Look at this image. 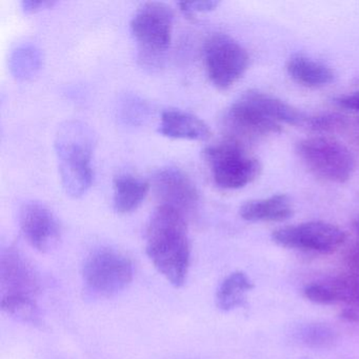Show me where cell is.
Instances as JSON below:
<instances>
[{"label":"cell","instance_id":"1","mask_svg":"<svg viewBox=\"0 0 359 359\" xmlns=\"http://www.w3.org/2000/svg\"><path fill=\"white\" fill-rule=\"evenodd\" d=\"M146 252L155 268L174 287H182L190 268L191 245L186 215L159 205L146 229Z\"/></svg>","mask_w":359,"mask_h":359},{"label":"cell","instance_id":"2","mask_svg":"<svg viewBox=\"0 0 359 359\" xmlns=\"http://www.w3.org/2000/svg\"><path fill=\"white\" fill-rule=\"evenodd\" d=\"M96 134L88 123L67 121L58 128L54 140L56 161L62 188L69 196H83L93 184L92 167Z\"/></svg>","mask_w":359,"mask_h":359},{"label":"cell","instance_id":"3","mask_svg":"<svg viewBox=\"0 0 359 359\" xmlns=\"http://www.w3.org/2000/svg\"><path fill=\"white\" fill-rule=\"evenodd\" d=\"M173 24L171 8L159 1L144 4L134 14L130 29L138 62L144 69L156 70L163 66L171 45Z\"/></svg>","mask_w":359,"mask_h":359},{"label":"cell","instance_id":"4","mask_svg":"<svg viewBox=\"0 0 359 359\" xmlns=\"http://www.w3.org/2000/svg\"><path fill=\"white\" fill-rule=\"evenodd\" d=\"M203 158L216 186L224 190L243 188L257 180L262 172L259 161L250 156L236 140L208 146L203 150Z\"/></svg>","mask_w":359,"mask_h":359},{"label":"cell","instance_id":"5","mask_svg":"<svg viewBox=\"0 0 359 359\" xmlns=\"http://www.w3.org/2000/svg\"><path fill=\"white\" fill-rule=\"evenodd\" d=\"M296 153L314 175L327 182L344 184L354 171V157L351 151L330 138H304L296 144Z\"/></svg>","mask_w":359,"mask_h":359},{"label":"cell","instance_id":"6","mask_svg":"<svg viewBox=\"0 0 359 359\" xmlns=\"http://www.w3.org/2000/svg\"><path fill=\"white\" fill-rule=\"evenodd\" d=\"M133 264L121 251L100 248L92 252L83 266V281L92 293L111 297L123 291L133 279Z\"/></svg>","mask_w":359,"mask_h":359},{"label":"cell","instance_id":"7","mask_svg":"<svg viewBox=\"0 0 359 359\" xmlns=\"http://www.w3.org/2000/svg\"><path fill=\"white\" fill-rule=\"evenodd\" d=\"M203 60L210 81L218 90L230 89L247 72L250 56L232 37L222 33L211 35L203 46Z\"/></svg>","mask_w":359,"mask_h":359},{"label":"cell","instance_id":"8","mask_svg":"<svg viewBox=\"0 0 359 359\" xmlns=\"http://www.w3.org/2000/svg\"><path fill=\"white\" fill-rule=\"evenodd\" d=\"M346 239L341 229L319 220L283 226L272 233V241L280 247L323 254L336 251Z\"/></svg>","mask_w":359,"mask_h":359},{"label":"cell","instance_id":"9","mask_svg":"<svg viewBox=\"0 0 359 359\" xmlns=\"http://www.w3.org/2000/svg\"><path fill=\"white\" fill-rule=\"evenodd\" d=\"M1 297L36 300L41 291V279L32 262L15 247H9L0 256Z\"/></svg>","mask_w":359,"mask_h":359},{"label":"cell","instance_id":"10","mask_svg":"<svg viewBox=\"0 0 359 359\" xmlns=\"http://www.w3.org/2000/svg\"><path fill=\"white\" fill-rule=\"evenodd\" d=\"M152 187L159 205L173 208L184 215L194 211L198 205L201 195L196 184L178 168L157 170L153 174Z\"/></svg>","mask_w":359,"mask_h":359},{"label":"cell","instance_id":"11","mask_svg":"<svg viewBox=\"0 0 359 359\" xmlns=\"http://www.w3.org/2000/svg\"><path fill=\"white\" fill-rule=\"evenodd\" d=\"M20 226L25 238L37 251L47 253L60 238V224L53 212L39 201L24 203L20 212Z\"/></svg>","mask_w":359,"mask_h":359},{"label":"cell","instance_id":"12","mask_svg":"<svg viewBox=\"0 0 359 359\" xmlns=\"http://www.w3.org/2000/svg\"><path fill=\"white\" fill-rule=\"evenodd\" d=\"M224 126L233 135H266L281 131L278 123L262 114L243 95L239 96L226 111Z\"/></svg>","mask_w":359,"mask_h":359},{"label":"cell","instance_id":"13","mask_svg":"<svg viewBox=\"0 0 359 359\" xmlns=\"http://www.w3.org/2000/svg\"><path fill=\"white\" fill-rule=\"evenodd\" d=\"M158 132L173 140H208L211 137L209 126L192 113L177 109L163 111Z\"/></svg>","mask_w":359,"mask_h":359},{"label":"cell","instance_id":"14","mask_svg":"<svg viewBox=\"0 0 359 359\" xmlns=\"http://www.w3.org/2000/svg\"><path fill=\"white\" fill-rule=\"evenodd\" d=\"M293 214V205L287 194H275L268 198L249 201L239 209L241 217L250 222H285Z\"/></svg>","mask_w":359,"mask_h":359},{"label":"cell","instance_id":"15","mask_svg":"<svg viewBox=\"0 0 359 359\" xmlns=\"http://www.w3.org/2000/svg\"><path fill=\"white\" fill-rule=\"evenodd\" d=\"M150 182L129 173H121L113 180V209L128 214L137 209L148 195Z\"/></svg>","mask_w":359,"mask_h":359},{"label":"cell","instance_id":"16","mask_svg":"<svg viewBox=\"0 0 359 359\" xmlns=\"http://www.w3.org/2000/svg\"><path fill=\"white\" fill-rule=\"evenodd\" d=\"M252 104L256 107L268 118L292 126H306L309 115L294 108L291 104L283 102L270 94L262 93L257 90H249L243 94Z\"/></svg>","mask_w":359,"mask_h":359},{"label":"cell","instance_id":"17","mask_svg":"<svg viewBox=\"0 0 359 359\" xmlns=\"http://www.w3.org/2000/svg\"><path fill=\"white\" fill-rule=\"evenodd\" d=\"M287 71L293 81L306 87H323L335 79V72L329 66L302 54L289 58Z\"/></svg>","mask_w":359,"mask_h":359},{"label":"cell","instance_id":"18","mask_svg":"<svg viewBox=\"0 0 359 359\" xmlns=\"http://www.w3.org/2000/svg\"><path fill=\"white\" fill-rule=\"evenodd\" d=\"M253 287V283L245 273L241 271L231 273L222 281L216 293V304L218 309L228 312L243 306L245 295Z\"/></svg>","mask_w":359,"mask_h":359},{"label":"cell","instance_id":"19","mask_svg":"<svg viewBox=\"0 0 359 359\" xmlns=\"http://www.w3.org/2000/svg\"><path fill=\"white\" fill-rule=\"evenodd\" d=\"M43 56L41 50L32 43H22L12 52L9 68L18 81H30L43 68Z\"/></svg>","mask_w":359,"mask_h":359},{"label":"cell","instance_id":"20","mask_svg":"<svg viewBox=\"0 0 359 359\" xmlns=\"http://www.w3.org/2000/svg\"><path fill=\"white\" fill-rule=\"evenodd\" d=\"M300 344L311 348H327L337 341L336 332L329 325L323 323H306L297 331Z\"/></svg>","mask_w":359,"mask_h":359},{"label":"cell","instance_id":"21","mask_svg":"<svg viewBox=\"0 0 359 359\" xmlns=\"http://www.w3.org/2000/svg\"><path fill=\"white\" fill-rule=\"evenodd\" d=\"M0 306L4 312L22 323L35 325L41 323V311L37 306L36 300L0 298Z\"/></svg>","mask_w":359,"mask_h":359},{"label":"cell","instance_id":"22","mask_svg":"<svg viewBox=\"0 0 359 359\" xmlns=\"http://www.w3.org/2000/svg\"><path fill=\"white\" fill-rule=\"evenodd\" d=\"M304 295L306 299L314 304H323V306L337 304L333 291L325 283H310L306 285L304 289Z\"/></svg>","mask_w":359,"mask_h":359},{"label":"cell","instance_id":"23","mask_svg":"<svg viewBox=\"0 0 359 359\" xmlns=\"http://www.w3.org/2000/svg\"><path fill=\"white\" fill-rule=\"evenodd\" d=\"M344 125V117L339 114L316 115V116H310L306 123V128L313 130V131H331V130L337 129Z\"/></svg>","mask_w":359,"mask_h":359},{"label":"cell","instance_id":"24","mask_svg":"<svg viewBox=\"0 0 359 359\" xmlns=\"http://www.w3.org/2000/svg\"><path fill=\"white\" fill-rule=\"evenodd\" d=\"M219 5V1L207 0V1H191V3H180V10L189 18H194L196 14L213 11Z\"/></svg>","mask_w":359,"mask_h":359},{"label":"cell","instance_id":"25","mask_svg":"<svg viewBox=\"0 0 359 359\" xmlns=\"http://www.w3.org/2000/svg\"><path fill=\"white\" fill-rule=\"evenodd\" d=\"M355 231H356L357 239L346 251L344 256V262L348 266V273L358 275L359 276V219L355 222Z\"/></svg>","mask_w":359,"mask_h":359},{"label":"cell","instance_id":"26","mask_svg":"<svg viewBox=\"0 0 359 359\" xmlns=\"http://www.w3.org/2000/svg\"><path fill=\"white\" fill-rule=\"evenodd\" d=\"M334 102L340 108L359 112V92L339 96V97L335 98Z\"/></svg>","mask_w":359,"mask_h":359},{"label":"cell","instance_id":"27","mask_svg":"<svg viewBox=\"0 0 359 359\" xmlns=\"http://www.w3.org/2000/svg\"><path fill=\"white\" fill-rule=\"evenodd\" d=\"M54 4H55L54 1H49V0H22V9L27 14L36 13L41 10L52 7Z\"/></svg>","mask_w":359,"mask_h":359}]
</instances>
